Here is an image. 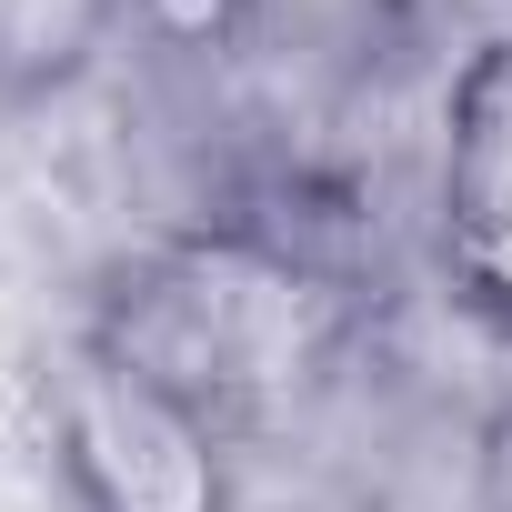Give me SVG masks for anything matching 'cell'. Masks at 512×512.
I'll use <instances>...</instances> for the list:
<instances>
[{
	"instance_id": "3",
	"label": "cell",
	"mask_w": 512,
	"mask_h": 512,
	"mask_svg": "<svg viewBox=\"0 0 512 512\" xmlns=\"http://www.w3.org/2000/svg\"><path fill=\"white\" fill-rule=\"evenodd\" d=\"M422 251H432L442 302L472 332L512 342V21L472 31L432 101Z\"/></svg>"
},
{
	"instance_id": "1",
	"label": "cell",
	"mask_w": 512,
	"mask_h": 512,
	"mask_svg": "<svg viewBox=\"0 0 512 512\" xmlns=\"http://www.w3.org/2000/svg\"><path fill=\"white\" fill-rule=\"evenodd\" d=\"M81 332L111 342L171 402H191L221 442H251L292 422L302 392L332 372L342 292L262 231H141Z\"/></svg>"
},
{
	"instance_id": "2",
	"label": "cell",
	"mask_w": 512,
	"mask_h": 512,
	"mask_svg": "<svg viewBox=\"0 0 512 512\" xmlns=\"http://www.w3.org/2000/svg\"><path fill=\"white\" fill-rule=\"evenodd\" d=\"M31 432L71 512H231V442L81 322L31 362Z\"/></svg>"
},
{
	"instance_id": "4",
	"label": "cell",
	"mask_w": 512,
	"mask_h": 512,
	"mask_svg": "<svg viewBox=\"0 0 512 512\" xmlns=\"http://www.w3.org/2000/svg\"><path fill=\"white\" fill-rule=\"evenodd\" d=\"M131 21V0H0V91L31 101L91 71V51Z\"/></svg>"
}]
</instances>
